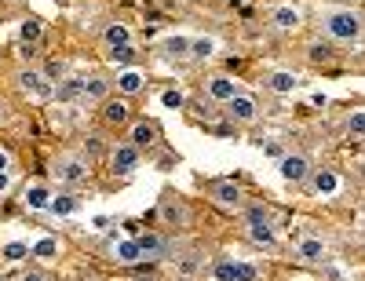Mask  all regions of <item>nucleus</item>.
Instances as JSON below:
<instances>
[{"instance_id":"obj_1","label":"nucleus","mask_w":365,"mask_h":281,"mask_svg":"<svg viewBox=\"0 0 365 281\" xmlns=\"http://www.w3.org/2000/svg\"><path fill=\"white\" fill-rule=\"evenodd\" d=\"M318 22L325 29L329 41H344V44H354L365 37V15L358 8H347V4H332V8H322L318 11Z\"/></svg>"},{"instance_id":"obj_2","label":"nucleus","mask_w":365,"mask_h":281,"mask_svg":"<svg viewBox=\"0 0 365 281\" xmlns=\"http://www.w3.org/2000/svg\"><path fill=\"white\" fill-rule=\"evenodd\" d=\"M51 175H55L58 183H66V186H81V183H88L91 168H88L84 158H77V153H63V158H55Z\"/></svg>"},{"instance_id":"obj_3","label":"nucleus","mask_w":365,"mask_h":281,"mask_svg":"<svg viewBox=\"0 0 365 281\" xmlns=\"http://www.w3.org/2000/svg\"><path fill=\"white\" fill-rule=\"evenodd\" d=\"M212 277L216 281H259V270L252 263H241L234 256H220L212 263Z\"/></svg>"},{"instance_id":"obj_4","label":"nucleus","mask_w":365,"mask_h":281,"mask_svg":"<svg viewBox=\"0 0 365 281\" xmlns=\"http://www.w3.org/2000/svg\"><path fill=\"white\" fill-rule=\"evenodd\" d=\"M15 81H19V88H22L34 103H48V99L55 96L51 81H48L41 70H19V73H15Z\"/></svg>"},{"instance_id":"obj_5","label":"nucleus","mask_w":365,"mask_h":281,"mask_svg":"<svg viewBox=\"0 0 365 281\" xmlns=\"http://www.w3.org/2000/svg\"><path fill=\"white\" fill-rule=\"evenodd\" d=\"M208 201L212 205H220V208H227V212H237L241 205V186L234 183V179H216V183H208Z\"/></svg>"},{"instance_id":"obj_6","label":"nucleus","mask_w":365,"mask_h":281,"mask_svg":"<svg viewBox=\"0 0 365 281\" xmlns=\"http://www.w3.org/2000/svg\"><path fill=\"white\" fill-rule=\"evenodd\" d=\"M139 153H143V150H135L132 143L110 146V172H113V175H132V172L139 168Z\"/></svg>"},{"instance_id":"obj_7","label":"nucleus","mask_w":365,"mask_h":281,"mask_svg":"<svg viewBox=\"0 0 365 281\" xmlns=\"http://www.w3.org/2000/svg\"><path fill=\"white\" fill-rule=\"evenodd\" d=\"M278 172H282L285 183H307L314 168H311V161L303 158V153H285V158L278 161Z\"/></svg>"},{"instance_id":"obj_8","label":"nucleus","mask_w":365,"mask_h":281,"mask_svg":"<svg viewBox=\"0 0 365 281\" xmlns=\"http://www.w3.org/2000/svg\"><path fill=\"white\" fill-rule=\"evenodd\" d=\"M227 117L234 121V124H252V121H259V103L252 99V96H237L227 103Z\"/></svg>"},{"instance_id":"obj_9","label":"nucleus","mask_w":365,"mask_h":281,"mask_svg":"<svg viewBox=\"0 0 365 281\" xmlns=\"http://www.w3.org/2000/svg\"><path fill=\"white\" fill-rule=\"evenodd\" d=\"M205 91H208L212 103H223V106H227V103L237 96V81L227 77V73H212V77L205 81Z\"/></svg>"},{"instance_id":"obj_10","label":"nucleus","mask_w":365,"mask_h":281,"mask_svg":"<svg viewBox=\"0 0 365 281\" xmlns=\"http://www.w3.org/2000/svg\"><path fill=\"white\" fill-rule=\"evenodd\" d=\"M158 212H161V220H165L168 227H187V223H190V208L182 205L179 198H172V194H165V198H161Z\"/></svg>"},{"instance_id":"obj_11","label":"nucleus","mask_w":365,"mask_h":281,"mask_svg":"<svg viewBox=\"0 0 365 281\" xmlns=\"http://www.w3.org/2000/svg\"><path fill=\"white\" fill-rule=\"evenodd\" d=\"M135 241H139V248H143V256H150V260H165V256L172 252V241H168L165 234H158V230L139 234Z\"/></svg>"},{"instance_id":"obj_12","label":"nucleus","mask_w":365,"mask_h":281,"mask_svg":"<svg viewBox=\"0 0 365 281\" xmlns=\"http://www.w3.org/2000/svg\"><path fill=\"white\" fill-rule=\"evenodd\" d=\"M270 22H274V29H282V34H292V29L303 26V11L292 8V4H278L270 11Z\"/></svg>"},{"instance_id":"obj_13","label":"nucleus","mask_w":365,"mask_h":281,"mask_svg":"<svg viewBox=\"0 0 365 281\" xmlns=\"http://www.w3.org/2000/svg\"><path fill=\"white\" fill-rule=\"evenodd\" d=\"M81 99L84 103H106L110 99V81L106 77H81Z\"/></svg>"},{"instance_id":"obj_14","label":"nucleus","mask_w":365,"mask_h":281,"mask_svg":"<svg viewBox=\"0 0 365 281\" xmlns=\"http://www.w3.org/2000/svg\"><path fill=\"white\" fill-rule=\"evenodd\" d=\"M296 256H299L303 263H322V260H325V241L314 237V234H303V237L296 241Z\"/></svg>"},{"instance_id":"obj_15","label":"nucleus","mask_w":365,"mask_h":281,"mask_svg":"<svg viewBox=\"0 0 365 281\" xmlns=\"http://www.w3.org/2000/svg\"><path fill=\"white\" fill-rule=\"evenodd\" d=\"M128 143H132L135 150L154 146V143H158V124H154V121H135V124H132V136H128Z\"/></svg>"},{"instance_id":"obj_16","label":"nucleus","mask_w":365,"mask_h":281,"mask_svg":"<svg viewBox=\"0 0 365 281\" xmlns=\"http://www.w3.org/2000/svg\"><path fill=\"white\" fill-rule=\"evenodd\" d=\"M22 201H26L29 212H48V205H51V190H48L44 183H29V186H26V194H22Z\"/></svg>"},{"instance_id":"obj_17","label":"nucleus","mask_w":365,"mask_h":281,"mask_svg":"<svg viewBox=\"0 0 365 281\" xmlns=\"http://www.w3.org/2000/svg\"><path fill=\"white\" fill-rule=\"evenodd\" d=\"M128 117H132V106H128L125 96L103 103V121H106V124H128Z\"/></svg>"},{"instance_id":"obj_18","label":"nucleus","mask_w":365,"mask_h":281,"mask_svg":"<svg viewBox=\"0 0 365 281\" xmlns=\"http://www.w3.org/2000/svg\"><path fill=\"white\" fill-rule=\"evenodd\" d=\"M311 190L314 194H336L340 190V175L336 172H329V168H322V172H311Z\"/></svg>"},{"instance_id":"obj_19","label":"nucleus","mask_w":365,"mask_h":281,"mask_svg":"<svg viewBox=\"0 0 365 281\" xmlns=\"http://www.w3.org/2000/svg\"><path fill=\"white\" fill-rule=\"evenodd\" d=\"M146 88V77L139 73V70H125V73H117V91L120 96H139V91Z\"/></svg>"},{"instance_id":"obj_20","label":"nucleus","mask_w":365,"mask_h":281,"mask_svg":"<svg viewBox=\"0 0 365 281\" xmlns=\"http://www.w3.org/2000/svg\"><path fill=\"white\" fill-rule=\"evenodd\" d=\"M296 73H285V70H278V73H270L267 77V88L274 91V96H292V91H296Z\"/></svg>"},{"instance_id":"obj_21","label":"nucleus","mask_w":365,"mask_h":281,"mask_svg":"<svg viewBox=\"0 0 365 281\" xmlns=\"http://www.w3.org/2000/svg\"><path fill=\"white\" fill-rule=\"evenodd\" d=\"M245 234H249V241H252L256 248H267V252H274V248H278L274 227H245Z\"/></svg>"},{"instance_id":"obj_22","label":"nucleus","mask_w":365,"mask_h":281,"mask_svg":"<svg viewBox=\"0 0 365 281\" xmlns=\"http://www.w3.org/2000/svg\"><path fill=\"white\" fill-rule=\"evenodd\" d=\"M113 260H117V263H139V260H143L139 241H135V237H132V241H117V245H113Z\"/></svg>"},{"instance_id":"obj_23","label":"nucleus","mask_w":365,"mask_h":281,"mask_svg":"<svg viewBox=\"0 0 365 281\" xmlns=\"http://www.w3.org/2000/svg\"><path fill=\"white\" fill-rule=\"evenodd\" d=\"M103 41H106V48H120V44H132V34H128V26L113 22L103 29Z\"/></svg>"},{"instance_id":"obj_24","label":"nucleus","mask_w":365,"mask_h":281,"mask_svg":"<svg viewBox=\"0 0 365 281\" xmlns=\"http://www.w3.org/2000/svg\"><path fill=\"white\" fill-rule=\"evenodd\" d=\"M245 227H274L270 223V208L267 205H245Z\"/></svg>"},{"instance_id":"obj_25","label":"nucleus","mask_w":365,"mask_h":281,"mask_svg":"<svg viewBox=\"0 0 365 281\" xmlns=\"http://www.w3.org/2000/svg\"><path fill=\"white\" fill-rule=\"evenodd\" d=\"M212 55H216V37H194L190 41V58L194 62H205Z\"/></svg>"},{"instance_id":"obj_26","label":"nucleus","mask_w":365,"mask_h":281,"mask_svg":"<svg viewBox=\"0 0 365 281\" xmlns=\"http://www.w3.org/2000/svg\"><path fill=\"white\" fill-rule=\"evenodd\" d=\"M161 51H165L168 58H190V37H168V41L161 44Z\"/></svg>"},{"instance_id":"obj_27","label":"nucleus","mask_w":365,"mask_h":281,"mask_svg":"<svg viewBox=\"0 0 365 281\" xmlns=\"http://www.w3.org/2000/svg\"><path fill=\"white\" fill-rule=\"evenodd\" d=\"M135 58H139L135 44H120V48H110V62H113V66H132Z\"/></svg>"},{"instance_id":"obj_28","label":"nucleus","mask_w":365,"mask_h":281,"mask_svg":"<svg viewBox=\"0 0 365 281\" xmlns=\"http://www.w3.org/2000/svg\"><path fill=\"white\" fill-rule=\"evenodd\" d=\"M29 256H37V260H55V256H58V241H55V237H41L37 245H29Z\"/></svg>"},{"instance_id":"obj_29","label":"nucleus","mask_w":365,"mask_h":281,"mask_svg":"<svg viewBox=\"0 0 365 281\" xmlns=\"http://www.w3.org/2000/svg\"><path fill=\"white\" fill-rule=\"evenodd\" d=\"M77 198L73 194H58V198H51V205H48V212L51 215H70V212H77Z\"/></svg>"},{"instance_id":"obj_30","label":"nucleus","mask_w":365,"mask_h":281,"mask_svg":"<svg viewBox=\"0 0 365 281\" xmlns=\"http://www.w3.org/2000/svg\"><path fill=\"white\" fill-rule=\"evenodd\" d=\"M41 19H26L22 26H19V37H22V44H37L41 41Z\"/></svg>"},{"instance_id":"obj_31","label":"nucleus","mask_w":365,"mask_h":281,"mask_svg":"<svg viewBox=\"0 0 365 281\" xmlns=\"http://www.w3.org/2000/svg\"><path fill=\"white\" fill-rule=\"evenodd\" d=\"M0 256H4L8 263H22V260L29 256V245H22V241H8L4 248H0Z\"/></svg>"},{"instance_id":"obj_32","label":"nucleus","mask_w":365,"mask_h":281,"mask_svg":"<svg viewBox=\"0 0 365 281\" xmlns=\"http://www.w3.org/2000/svg\"><path fill=\"white\" fill-rule=\"evenodd\" d=\"M55 99H63V103H70V99H81V77H70L63 88H55Z\"/></svg>"},{"instance_id":"obj_33","label":"nucleus","mask_w":365,"mask_h":281,"mask_svg":"<svg viewBox=\"0 0 365 281\" xmlns=\"http://www.w3.org/2000/svg\"><path fill=\"white\" fill-rule=\"evenodd\" d=\"M307 58H311V62H329V58H332V48H329V44H318V41H314V44L307 48Z\"/></svg>"},{"instance_id":"obj_34","label":"nucleus","mask_w":365,"mask_h":281,"mask_svg":"<svg viewBox=\"0 0 365 281\" xmlns=\"http://www.w3.org/2000/svg\"><path fill=\"white\" fill-rule=\"evenodd\" d=\"M347 132H351V139L365 136V113H351L347 117Z\"/></svg>"},{"instance_id":"obj_35","label":"nucleus","mask_w":365,"mask_h":281,"mask_svg":"<svg viewBox=\"0 0 365 281\" xmlns=\"http://www.w3.org/2000/svg\"><path fill=\"white\" fill-rule=\"evenodd\" d=\"M179 270H182V274H194V270H201V256H197V252H187V256L179 260Z\"/></svg>"},{"instance_id":"obj_36","label":"nucleus","mask_w":365,"mask_h":281,"mask_svg":"<svg viewBox=\"0 0 365 281\" xmlns=\"http://www.w3.org/2000/svg\"><path fill=\"white\" fill-rule=\"evenodd\" d=\"M161 103H165V106H172V110H179V106H182V91H165Z\"/></svg>"},{"instance_id":"obj_37","label":"nucleus","mask_w":365,"mask_h":281,"mask_svg":"<svg viewBox=\"0 0 365 281\" xmlns=\"http://www.w3.org/2000/svg\"><path fill=\"white\" fill-rule=\"evenodd\" d=\"M11 190V172H0V198Z\"/></svg>"},{"instance_id":"obj_38","label":"nucleus","mask_w":365,"mask_h":281,"mask_svg":"<svg viewBox=\"0 0 365 281\" xmlns=\"http://www.w3.org/2000/svg\"><path fill=\"white\" fill-rule=\"evenodd\" d=\"M0 172H11V153L0 150Z\"/></svg>"},{"instance_id":"obj_39","label":"nucleus","mask_w":365,"mask_h":281,"mask_svg":"<svg viewBox=\"0 0 365 281\" xmlns=\"http://www.w3.org/2000/svg\"><path fill=\"white\" fill-rule=\"evenodd\" d=\"M22 58H37V44H22Z\"/></svg>"},{"instance_id":"obj_40","label":"nucleus","mask_w":365,"mask_h":281,"mask_svg":"<svg viewBox=\"0 0 365 281\" xmlns=\"http://www.w3.org/2000/svg\"><path fill=\"white\" fill-rule=\"evenodd\" d=\"M22 281H48V277H44V274H41V270H34V274H26V277H22Z\"/></svg>"},{"instance_id":"obj_41","label":"nucleus","mask_w":365,"mask_h":281,"mask_svg":"<svg viewBox=\"0 0 365 281\" xmlns=\"http://www.w3.org/2000/svg\"><path fill=\"white\" fill-rule=\"evenodd\" d=\"M358 175H361V179H365V165H361V168H358Z\"/></svg>"},{"instance_id":"obj_42","label":"nucleus","mask_w":365,"mask_h":281,"mask_svg":"<svg viewBox=\"0 0 365 281\" xmlns=\"http://www.w3.org/2000/svg\"><path fill=\"white\" fill-rule=\"evenodd\" d=\"M146 281H158V277H146Z\"/></svg>"}]
</instances>
